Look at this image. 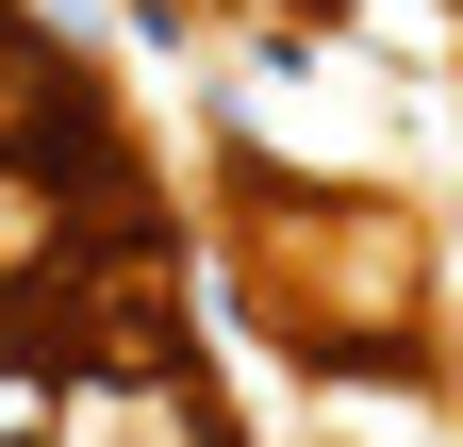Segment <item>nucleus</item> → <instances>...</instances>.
Instances as JSON below:
<instances>
[{
    "instance_id": "obj_1",
    "label": "nucleus",
    "mask_w": 463,
    "mask_h": 447,
    "mask_svg": "<svg viewBox=\"0 0 463 447\" xmlns=\"http://www.w3.org/2000/svg\"><path fill=\"white\" fill-rule=\"evenodd\" d=\"M199 282L232 331H265L281 381H414L447 331V233L430 199L381 183H281V166H232L199 183Z\"/></svg>"
},
{
    "instance_id": "obj_2",
    "label": "nucleus",
    "mask_w": 463,
    "mask_h": 447,
    "mask_svg": "<svg viewBox=\"0 0 463 447\" xmlns=\"http://www.w3.org/2000/svg\"><path fill=\"white\" fill-rule=\"evenodd\" d=\"M50 447H249V414H232V381H215V348H199V365L67 381V398H50Z\"/></svg>"
},
{
    "instance_id": "obj_3",
    "label": "nucleus",
    "mask_w": 463,
    "mask_h": 447,
    "mask_svg": "<svg viewBox=\"0 0 463 447\" xmlns=\"http://www.w3.org/2000/svg\"><path fill=\"white\" fill-rule=\"evenodd\" d=\"M249 17H347V0H249Z\"/></svg>"
}]
</instances>
